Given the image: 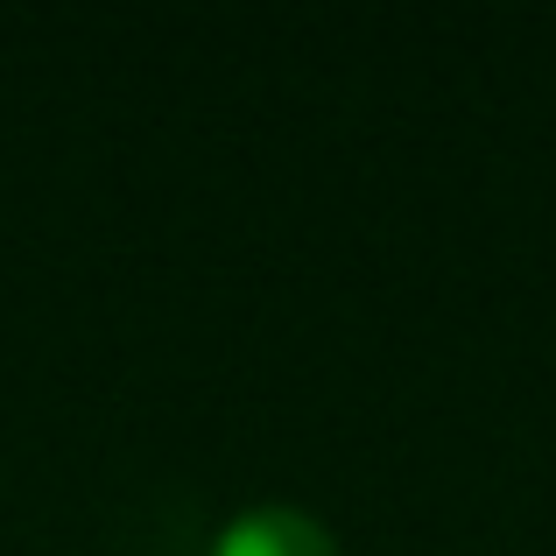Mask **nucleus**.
<instances>
[{"instance_id": "nucleus-1", "label": "nucleus", "mask_w": 556, "mask_h": 556, "mask_svg": "<svg viewBox=\"0 0 556 556\" xmlns=\"http://www.w3.org/2000/svg\"><path fill=\"white\" fill-rule=\"evenodd\" d=\"M212 556H339V543H331V529L317 515L282 507V501H261V507H247L240 521L218 529Z\"/></svg>"}]
</instances>
